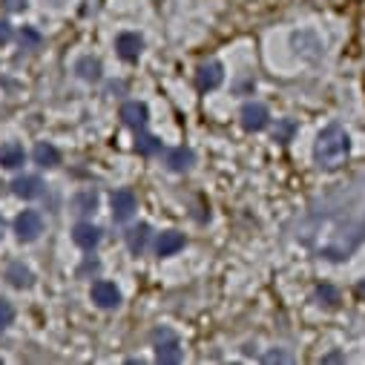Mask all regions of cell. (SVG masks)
<instances>
[{
  "label": "cell",
  "instance_id": "1",
  "mask_svg": "<svg viewBox=\"0 0 365 365\" xmlns=\"http://www.w3.org/2000/svg\"><path fill=\"white\" fill-rule=\"evenodd\" d=\"M296 239L317 256L348 259L365 242V172L314 199L299 219Z\"/></svg>",
  "mask_w": 365,
  "mask_h": 365
},
{
  "label": "cell",
  "instance_id": "2",
  "mask_svg": "<svg viewBox=\"0 0 365 365\" xmlns=\"http://www.w3.org/2000/svg\"><path fill=\"white\" fill-rule=\"evenodd\" d=\"M351 152V139L339 124H328L314 144V159L319 167H339Z\"/></svg>",
  "mask_w": 365,
  "mask_h": 365
},
{
  "label": "cell",
  "instance_id": "3",
  "mask_svg": "<svg viewBox=\"0 0 365 365\" xmlns=\"http://www.w3.org/2000/svg\"><path fill=\"white\" fill-rule=\"evenodd\" d=\"M152 345H156V359L164 365L181 362V342L170 328H156L152 331Z\"/></svg>",
  "mask_w": 365,
  "mask_h": 365
},
{
  "label": "cell",
  "instance_id": "4",
  "mask_svg": "<svg viewBox=\"0 0 365 365\" xmlns=\"http://www.w3.org/2000/svg\"><path fill=\"white\" fill-rule=\"evenodd\" d=\"M15 233L21 242H35L37 236L44 233V219L37 210H24L21 216L15 219Z\"/></svg>",
  "mask_w": 365,
  "mask_h": 365
},
{
  "label": "cell",
  "instance_id": "5",
  "mask_svg": "<svg viewBox=\"0 0 365 365\" xmlns=\"http://www.w3.org/2000/svg\"><path fill=\"white\" fill-rule=\"evenodd\" d=\"M267 121H271V112H267L265 104L251 101V104L242 107V127H244L247 132H262V130L267 127Z\"/></svg>",
  "mask_w": 365,
  "mask_h": 365
},
{
  "label": "cell",
  "instance_id": "6",
  "mask_svg": "<svg viewBox=\"0 0 365 365\" xmlns=\"http://www.w3.org/2000/svg\"><path fill=\"white\" fill-rule=\"evenodd\" d=\"M136 213V196L132 190H115L112 193V219L115 222H127Z\"/></svg>",
  "mask_w": 365,
  "mask_h": 365
},
{
  "label": "cell",
  "instance_id": "7",
  "mask_svg": "<svg viewBox=\"0 0 365 365\" xmlns=\"http://www.w3.org/2000/svg\"><path fill=\"white\" fill-rule=\"evenodd\" d=\"M92 302L98 305V308H118L121 294H118V287H115L112 282L101 279V282L92 285Z\"/></svg>",
  "mask_w": 365,
  "mask_h": 365
},
{
  "label": "cell",
  "instance_id": "8",
  "mask_svg": "<svg viewBox=\"0 0 365 365\" xmlns=\"http://www.w3.org/2000/svg\"><path fill=\"white\" fill-rule=\"evenodd\" d=\"M115 49H118V55L124 57V61H139V55L144 49V41H141V35H136V32H121L118 37H115Z\"/></svg>",
  "mask_w": 365,
  "mask_h": 365
},
{
  "label": "cell",
  "instance_id": "9",
  "mask_svg": "<svg viewBox=\"0 0 365 365\" xmlns=\"http://www.w3.org/2000/svg\"><path fill=\"white\" fill-rule=\"evenodd\" d=\"M222 81H224V72H222V64H216V61L202 64V66H199V72H196V87H199L202 92L216 89Z\"/></svg>",
  "mask_w": 365,
  "mask_h": 365
},
{
  "label": "cell",
  "instance_id": "10",
  "mask_svg": "<svg viewBox=\"0 0 365 365\" xmlns=\"http://www.w3.org/2000/svg\"><path fill=\"white\" fill-rule=\"evenodd\" d=\"M147 107L141 104V101H127L124 107H121V118H124V124L127 127H132V130H144L147 127Z\"/></svg>",
  "mask_w": 365,
  "mask_h": 365
},
{
  "label": "cell",
  "instance_id": "11",
  "mask_svg": "<svg viewBox=\"0 0 365 365\" xmlns=\"http://www.w3.org/2000/svg\"><path fill=\"white\" fill-rule=\"evenodd\" d=\"M72 239H75V244H78V247H84V251H92V247L101 242V230L87 224V222H81V224H75Z\"/></svg>",
  "mask_w": 365,
  "mask_h": 365
},
{
  "label": "cell",
  "instance_id": "12",
  "mask_svg": "<svg viewBox=\"0 0 365 365\" xmlns=\"http://www.w3.org/2000/svg\"><path fill=\"white\" fill-rule=\"evenodd\" d=\"M12 190H15V196H21V199H37L44 193V181L37 176H21L12 181Z\"/></svg>",
  "mask_w": 365,
  "mask_h": 365
},
{
  "label": "cell",
  "instance_id": "13",
  "mask_svg": "<svg viewBox=\"0 0 365 365\" xmlns=\"http://www.w3.org/2000/svg\"><path fill=\"white\" fill-rule=\"evenodd\" d=\"M24 161H26V152H24V147H21V144L9 141V144L0 147V167H6V170H17V167H24Z\"/></svg>",
  "mask_w": 365,
  "mask_h": 365
},
{
  "label": "cell",
  "instance_id": "14",
  "mask_svg": "<svg viewBox=\"0 0 365 365\" xmlns=\"http://www.w3.org/2000/svg\"><path fill=\"white\" fill-rule=\"evenodd\" d=\"M167 167L172 172H184L193 167V150H187V147H176V150H170L167 152Z\"/></svg>",
  "mask_w": 365,
  "mask_h": 365
},
{
  "label": "cell",
  "instance_id": "15",
  "mask_svg": "<svg viewBox=\"0 0 365 365\" xmlns=\"http://www.w3.org/2000/svg\"><path fill=\"white\" fill-rule=\"evenodd\" d=\"M181 247H184V236L176 233V230H167V233H161L156 251H159V256H172V253H179Z\"/></svg>",
  "mask_w": 365,
  "mask_h": 365
},
{
  "label": "cell",
  "instance_id": "16",
  "mask_svg": "<svg viewBox=\"0 0 365 365\" xmlns=\"http://www.w3.org/2000/svg\"><path fill=\"white\" fill-rule=\"evenodd\" d=\"M6 279H9L15 287H32V282H35L32 271H29L26 265H21V262H12V265L6 267Z\"/></svg>",
  "mask_w": 365,
  "mask_h": 365
},
{
  "label": "cell",
  "instance_id": "17",
  "mask_svg": "<svg viewBox=\"0 0 365 365\" xmlns=\"http://www.w3.org/2000/svg\"><path fill=\"white\" fill-rule=\"evenodd\" d=\"M75 72H78L84 81H98L101 78V61L98 57H92V55H84L81 61L75 64Z\"/></svg>",
  "mask_w": 365,
  "mask_h": 365
},
{
  "label": "cell",
  "instance_id": "18",
  "mask_svg": "<svg viewBox=\"0 0 365 365\" xmlns=\"http://www.w3.org/2000/svg\"><path fill=\"white\" fill-rule=\"evenodd\" d=\"M35 161L41 167H55L57 161H61V152H57L52 144H37L35 147Z\"/></svg>",
  "mask_w": 365,
  "mask_h": 365
},
{
  "label": "cell",
  "instance_id": "19",
  "mask_svg": "<svg viewBox=\"0 0 365 365\" xmlns=\"http://www.w3.org/2000/svg\"><path fill=\"white\" fill-rule=\"evenodd\" d=\"M147 236H150V227H147V224H139V227H132L130 233H127L130 251H132V253H141L144 247H147Z\"/></svg>",
  "mask_w": 365,
  "mask_h": 365
},
{
  "label": "cell",
  "instance_id": "20",
  "mask_svg": "<svg viewBox=\"0 0 365 365\" xmlns=\"http://www.w3.org/2000/svg\"><path fill=\"white\" fill-rule=\"evenodd\" d=\"M98 207V196L87 190V193H78L75 196V213H92V210Z\"/></svg>",
  "mask_w": 365,
  "mask_h": 365
},
{
  "label": "cell",
  "instance_id": "21",
  "mask_svg": "<svg viewBox=\"0 0 365 365\" xmlns=\"http://www.w3.org/2000/svg\"><path fill=\"white\" fill-rule=\"evenodd\" d=\"M136 150H139V156H156V152H161V141L159 139H152V136H139L136 141Z\"/></svg>",
  "mask_w": 365,
  "mask_h": 365
},
{
  "label": "cell",
  "instance_id": "22",
  "mask_svg": "<svg viewBox=\"0 0 365 365\" xmlns=\"http://www.w3.org/2000/svg\"><path fill=\"white\" fill-rule=\"evenodd\" d=\"M41 44H44L41 32H35V29H29V26L21 29V49H41Z\"/></svg>",
  "mask_w": 365,
  "mask_h": 365
},
{
  "label": "cell",
  "instance_id": "23",
  "mask_svg": "<svg viewBox=\"0 0 365 365\" xmlns=\"http://www.w3.org/2000/svg\"><path fill=\"white\" fill-rule=\"evenodd\" d=\"M294 132H296V121L285 118V121H279V124H276V130H274V139L285 144V141H291V139H294Z\"/></svg>",
  "mask_w": 365,
  "mask_h": 365
},
{
  "label": "cell",
  "instance_id": "24",
  "mask_svg": "<svg viewBox=\"0 0 365 365\" xmlns=\"http://www.w3.org/2000/svg\"><path fill=\"white\" fill-rule=\"evenodd\" d=\"M15 319V308L9 299H0V328H6V325H12Z\"/></svg>",
  "mask_w": 365,
  "mask_h": 365
},
{
  "label": "cell",
  "instance_id": "25",
  "mask_svg": "<svg viewBox=\"0 0 365 365\" xmlns=\"http://www.w3.org/2000/svg\"><path fill=\"white\" fill-rule=\"evenodd\" d=\"M317 296H319V299H328V305L337 302V291H334L331 285H319V287H317Z\"/></svg>",
  "mask_w": 365,
  "mask_h": 365
},
{
  "label": "cell",
  "instance_id": "26",
  "mask_svg": "<svg viewBox=\"0 0 365 365\" xmlns=\"http://www.w3.org/2000/svg\"><path fill=\"white\" fill-rule=\"evenodd\" d=\"M9 41H12V26L6 21H0V46L9 44Z\"/></svg>",
  "mask_w": 365,
  "mask_h": 365
},
{
  "label": "cell",
  "instance_id": "27",
  "mask_svg": "<svg viewBox=\"0 0 365 365\" xmlns=\"http://www.w3.org/2000/svg\"><path fill=\"white\" fill-rule=\"evenodd\" d=\"M9 9L12 12H24L26 9V0H9Z\"/></svg>",
  "mask_w": 365,
  "mask_h": 365
},
{
  "label": "cell",
  "instance_id": "28",
  "mask_svg": "<svg viewBox=\"0 0 365 365\" xmlns=\"http://www.w3.org/2000/svg\"><path fill=\"white\" fill-rule=\"evenodd\" d=\"M265 359H267V362H274V359H276V362H287V357H285V354H267Z\"/></svg>",
  "mask_w": 365,
  "mask_h": 365
},
{
  "label": "cell",
  "instance_id": "29",
  "mask_svg": "<svg viewBox=\"0 0 365 365\" xmlns=\"http://www.w3.org/2000/svg\"><path fill=\"white\" fill-rule=\"evenodd\" d=\"M0 236H3V222H0Z\"/></svg>",
  "mask_w": 365,
  "mask_h": 365
}]
</instances>
